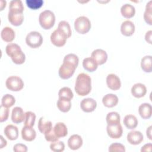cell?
Instances as JSON below:
<instances>
[{
	"instance_id": "d4e9b609",
	"label": "cell",
	"mask_w": 152,
	"mask_h": 152,
	"mask_svg": "<svg viewBox=\"0 0 152 152\" xmlns=\"http://www.w3.org/2000/svg\"><path fill=\"white\" fill-rule=\"evenodd\" d=\"M121 12L122 15L126 18H130L134 16L135 13V7L130 4H125L121 7Z\"/></svg>"
},
{
	"instance_id": "8992f818",
	"label": "cell",
	"mask_w": 152,
	"mask_h": 152,
	"mask_svg": "<svg viewBox=\"0 0 152 152\" xmlns=\"http://www.w3.org/2000/svg\"><path fill=\"white\" fill-rule=\"evenodd\" d=\"M26 44L31 48H37L43 43V37L40 33L33 31L30 32L26 37Z\"/></svg>"
},
{
	"instance_id": "83f0119b",
	"label": "cell",
	"mask_w": 152,
	"mask_h": 152,
	"mask_svg": "<svg viewBox=\"0 0 152 152\" xmlns=\"http://www.w3.org/2000/svg\"><path fill=\"white\" fill-rule=\"evenodd\" d=\"M83 68L88 72H94L97 68V64L91 58H86L83 61Z\"/></svg>"
},
{
	"instance_id": "9a60e30c",
	"label": "cell",
	"mask_w": 152,
	"mask_h": 152,
	"mask_svg": "<svg viewBox=\"0 0 152 152\" xmlns=\"http://www.w3.org/2000/svg\"><path fill=\"white\" fill-rule=\"evenodd\" d=\"M25 119V113L23 109L17 106L13 108L11 113V120L15 124H20Z\"/></svg>"
},
{
	"instance_id": "74e56055",
	"label": "cell",
	"mask_w": 152,
	"mask_h": 152,
	"mask_svg": "<svg viewBox=\"0 0 152 152\" xmlns=\"http://www.w3.org/2000/svg\"><path fill=\"white\" fill-rule=\"evenodd\" d=\"M26 3L27 6L33 10H37L42 7L43 1L42 0H26Z\"/></svg>"
},
{
	"instance_id": "9c48e42d",
	"label": "cell",
	"mask_w": 152,
	"mask_h": 152,
	"mask_svg": "<svg viewBox=\"0 0 152 152\" xmlns=\"http://www.w3.org/2000/svg\"><path fill=\"white\" fill-rule=\"evenodd\" d=\"M107 135L112 138H119L123 133V129L121 124H107L106 127Z\"/></svg>"
},
{
	"instance_id": "ee69618b",
	"label": "cell",
	"mask_w": 152,
	"mask_h": 152,
	"mask_svg": "<svg viewBox=\"0 0 152 152\" xmlns=\"http://www.w3.org/2000/svg\"><path fill=\"white\" fill-rule=\"evenodd\" d=\"M151 147H152V144L151 143H148L145 145H144L141 149V151H151Z\"/></svg>"
},
{
	"instance_id": "5b68a950",
	"label": "cell",
	"mask_w": 152,
	"mask_h": 152,
	"mask_svg": "<svg viewBox=\"0 0 152 152\" xmlns=\"http://www.w3.org/2000/svg\"><path fill=\"white\" fill-rule=\"evenodd\" d=\"M77 67L74 64L63 60V64L60 66L58 71L60 78L64 80L71 78L74 74Z\"/></svg>"
},
{
	"instance_id": "6da1fadb",
	"label": "cell",
	"mask_w": 152,
	"mask_h": 152,
	"mask_svg": "<svg viewBox=\"0 0 152 152\" xmlns=\"http://www.w3.org/2000/svg\"><path fill=\"white\" fill-rule=\"evenodd\" d=\"M77 94L81 96H84L90 93L91 90V79L87 74H79L76 78L74 87Z\"/></svg>"
},
{
	"instance_id": "2e32d148",
	"label": "cell",
	"mask_w": 152,
	"mask_h": 152,
	"mask_svg": "<svg viewBox=\"0 0 152 152\" xmlns=\"http://www.w3.org/2000/svg\"><path fill=\"white\" fill-rule=\"evenodd\" d=\"M131 94L136 98L144 97L147 93L145 86L142 83H136L131 88Z\"/></svg>"
},
{
	"instance_id": "cb8c5ba5",
	"label": "cell",
	"mask_w": 152,
	"mask_h": 152,
	"mask_svg": "<svg viewBox=\"0 0 152 152\" xmlns=\"http://www.w3.org/2000/svg\"><path fill=\"white\" fill-rule=\"evenodd\" d=\"M2 39L6 42H11L15 38V32L10 27H5L2 28L1 32Z\"/></svg>"
},
{
	"instance_id": "7c38bea8",
	"label": "cell",
	"mask_w": 152,
	"mask_h": 152,
	"mask_svg": "<svg viewBox=\"0 0 152 152\" xmlns=\"http://www.w3.org/2000/svg\"><path fill=\"white\" fill-rule=\"evenodd\" d=\"M97 106L96 101L92 98H86L81 100L80 107L83 111L89 113L94 111Z\"/></svg>"
},
{
	"instance_id": "bcb514c9",
	"label": "cell",
	"mask_w": 152,
	"mask_h": 152,
	"mask_svg": "<svg viewBox=\"0 0 152 152\" xmlns=\"http://www.w3.org/2000/svg\"><path fill=\"white\" fill-rule=\"evenodd\" d=\"M0 138H1V144H0V148H2L4 147H5L7 145V141L3 138V137L2 135L0 136Z\"/></svg>"
},
{
	"instance_id": "f546056e",
	"label": "cell",
	"mask_w": 152,
	"mask_h": 152,
	"mask_svg": "<svg viewBox=\"0 0 152 152\" xmlns=\"http://www.w3.org/2000/svg\"><path fill=\"white\" fill-rule=\"evenodd\" d=\"M57 107L62 112H68L71 107V100L59 98L57 101Z\"/></svg>"
},
{
	"instance_id": "7402d4cb",
	"label": "cell",
	"mask_w": 152,
	"mask_h": 152,
	"mask_svg": "<svg viewBox=\"0 0 152 152\" xmlns=\"http://www.w3.org/2000/svg\"><path fill=\"white\" fill-rule=\"evenodd\" d=\"M138 112L142 119H149L151 116L152 106L150 103H142L138 107Z\"/></svg>"
},
{
	"instance_id": "f1b7e54d",
	"label": "cell",
	"mask_w": 152,
	"mask_h": 152,
	"mask_svg": "<svg viewBox=\"0 0 152 152\" xmlns=\"http://www.w3.org/2000/svg\"><path fill=\"white\" fill-rule=\"evenodd\" d=\"M152 56L151 55H147L141 59V66L142 69L145 72H151L152 71L151 66Z\"/></svg>"
},
{
	"instance_id": "603a6c76",
	"label": "cell",
	"mask_w": 152,
	"mask_h": 152,
	"mask_svg": "<svg viewBox=\"0 0 152 152\" xmlns=\"http://www.w3.org/2000/svg\"><path fill=\"white\" fill-rule=\"evenodd\" d=\"M102 103L107 107H113L118 103V97L116 95L109 93L104 95L102 99Z\"/></svg>"
},
{
	"instance_id": "d590c367",
	"label": "cell",
	"mask_w": 152,
	"mask_h": 152,
	"mask_svg": "<svg viewBox=\"0 0 152 152\" xmlns=\"http://www.w3.org/2000/svg\"><path fill=\"white\" fill-rule=\"evenodd\" d=\"M36 115L34 113L31 111H27L25 113V119L24 125L30 127H33L34 125L36 120Z\"/></svg>"
},
{
	"instance_id": "b9f144b4",
	"label": "cell",
	"mask_w": 152,
	"mask_h": 152,
	"mask_svg": "<svg viewBox=\"0 0 152 152\" xmlns=\"http://www.w3.org/2000/svg\"><path fill=\"white\" fill-rule=\"evenodd\" d=\"M45 138L46 141L52 142L56 141L59 139V138L55 135V134L53 131V128L50 132L45 134Z\"/></svg>"
},
{
	"instance_id": "ab89813d",
	"label": "cell",
	"mask_w": 152,
	"mask_h": 152,
	"mask_svg": "<svg viewBox=\"0 0 152 152\" xmlns=\"http://www.w3.org/2000/svg\"><path fill=\"white\" fill-rule=\"evenodd\" d=\"M109 151L110 152H118V151H121V152H125V147L123 144L121 143H112L110 145L109 147Z\"/></svg>"
},
{
	"instance_id": "8d00e7d4",
	"label": "cell",
	"mask_w": 152,
	"mask_h": 152,
	"mask_svg": "<svg viewBox=\"0 0 152 152\" xmlns=\"http://www.w3.org/2000/svg\"><path fill=\"white\" fill-rule=\"evenodd\" d=\"M9 10L18 11L20 12H23L24 7L22 3V1L20 0H12L10 2Z\"/></svg>"
},
{
	"instance_id": "4fadbf2b",
	"label": "cell",
	"mask_w": 152,
	"mask_h": 152,
	"mask_svg": "<svg viewBox=\"0 0 152 152\" xmlns=\"http://www.w3.org/2000/svg\"><path fill=\"white\" fill-rule=\"evenodd\" d=\"M106 84L107 87L112 90H118L121 86L120 78L114 74H110L107 76Z\"/></svg>"
},
{
	"instance_id": "ffe728a7",
	"label": "cell",
	"mask_w": 152,
	"mask_h": 152,
	"mask_svg": "<svg viewBox=\"0 0 152 152\" xmlns=\"http://www.w3.org/2000/svg\"><path fill=\"white\" fill-rule=\"evenodd\" d=\"M21 137L26 141H32L36 137V132L32 127L24 126L21 130Z\"/></svg>"
},
{
	"instance_id": "7bdbcfd3",
	"label": "cell",
	"mask_w": 152,
	"mask_h": 152,
	"mask_svg": "<svg viewBox=\"0 0 152 152\" xmlns=\"http://www.w3.org/2000/svg\"><path fill=\"white\" fill-rule=\"evenodd\" d=\"M13 150L15 152H26L27 151V147L23 144L18 143L14 145Z\"/></svg>"
},
{
	"instance_id": "1f68e13d",
	"label": "cell",
	"mask_w": 152,
	"mask_h": 152,
	"mask_svg": "<svg viewBox=\"0 0 152 152\" xmlns=\"http://www.w3.org/2000/svg\"><path fill=\"white\" fill-rule=\"evenodd\" d=\"M58 96L60 99L71 100L73 98L74 94L70 88L68 87H64L59 90L58 93Z\"/></svg>"
},
{
	"instance_id": "52a82bcc",
	"label": "cell",
	"mask_w": 152,
	"mask_h": 152,
	"mask_svg": "<svg viewBox=\"0 0 152 152\" xmlns=\"http://www.w3.org/2000/svg\"><path fill=\"white\" fill-rule=\"evenodd\" d=\"M5 86L11 91H18L23 88L24 83L22 79L18 76H10L7 79Z\"/></svg>"
},
{
	"instance_id": "44dd1931",
	"label": "cell",
	"mask_w": 152,
	"mask_h": 152,
	"mask_svg": "<svg viewBox=\"0 0 152 152\" xmlns=\"http://www.w3.org/2000/svg\"><path fill=\"white\" fill-rule=\"evenodd\" d=\"M37 126L39 131L44 134L50 132L53 129L51 121L46 120L44 117H41L39 119Z\"/></svg>"
},
{
	"instance_id": "8fae6325",
	"label": "cell",
	"mask_w": 152,
	"mask_h": 152,
	"mask_svg": "<svg viewBox=\"0 0 152 152\" xmlns=\"http://www.w3.org/2000/svg\"><path fill=\"white\" fill-rule=\"evenodd\" d=\"M91 58L98 65L104 64L107 59V54L106 52L101 49H97L93 51Z\"/></svg>"
},
{
	"instance_id": "30bf717a",
	"label": "cell",
	"mask_w": 152,
	"mask_h": 152,
	"mask_svg": "<svg viewBox=\"0 0 152 152\" xmlns=\"http://www.w3.org/2000/svg\"><path fill=\"white\" fill-rule=\"evenodd\" d=\"M8 18L12 25L14 26H19L23 23L24 20L23 12L9 10Z\"/></svg>"
},
{
	"instance_id": "d6a6232c",
	"label": "cell",
	"mask_w": 152,
	"mask_h": 152,
	"mask_svg": "<svg viewBox=\"0 0 152 152\" xmlns=\"http://www.w3.org/2000/svg\"><path fill=\"white\" fill-rule=\"evenodd\" d=\"M106 122L107 124H118L120 123L121 117L116 112H111L106 116Z\"/></svg>"
},
{
	"instance_id": "e575fe53",
	"label": "cell",
	"mask_w": 152,
	"mask_h": 152,
	"mask_svg": "<svg viewBox=\"0 0 152 152\" xmlns=\"http://www.w3.org/2000/svg\"><path fill=\"white\" fill-rule=\"evenodd\" d=\"M15 103V99L14 97L10 94H5L1 100V105L8 108L12 106Z\"/></svg>"
},
{
	"instance_id": "4dcf8cb0",
	"label": "cell",
	"mask_w": 152,
	"mask_h": 152,
	"mask_svg": "<svg viewBox=\"0 0 152 152\" xmlns=\"http://www.w3.org/2000/svg\"><path fill=\"white\" fill-rule=\"evenodd\" d=\"M58 29L64 33L68 38L70 37L72 34V31L70 25L68 22L66 21H61L58 26Z\"/></svg>"
},
{
	"instance_id": "484cf974",
	"label": "cell",
	"mask_w": 152,
	"mask_h": 152,
	"mask_svg": "<svg viewBox=\"0 0 152 152\" xmlns=\"http://www.w3.org/2000/svg\"><path fill=\"white\" fill-rule=\"evenodd\" d=\"M53 131L55 135L59 138L64 137L68 134V129L65 124L63 122H58L53 128Z\"/></svg>"
},
{
	"instance_id": "5bb4252c",
	"label": "cell",
	"mask_w": 152,
	"mask_h": 152,
	"mask_svg": "<svg viewBox=\"0 0 152 152\" xmlns=\"http://www.w3.org/2000/svg\"><path fill=\"white\" fill-rule=\"evenodd\" d=\"M142 134L138 131H130L127 135V141L132 145L140 144L143 141Z\"/></svg>"
},
{
	"instance_id": "60d3db41",
	"label": "cell",
	"mask_w": 152,
	"mask_h": 152,
	"mask_svg": "<svg viewBox=\"0 0 152 152\" xmlns=\"http://www.w3.org/2000/svg\"><path fill=\"white\" fill-rule=\"evenodd\" d=\"M9 116V109L3 106H0V122H3L7 120Z\"/></svg>"
},
{
	"instance_id": "e0dca14e",
	"label": "cell",
	"mask_w": 152,
	"mask_h": 152,
	"mask_svg": "<svg viewBox=\"0 0 152 152\" xmlns=\"http://www.w3.org/2000/svg\"><path fill=\"white\" fill-rule=\"evenodd\" d=\"M83 145V140L81 136L78 134L71 135L68 140V145L72 150L79 149Z\"/></svg>"
},
{
	"instance_id": "4316f807",
	"label": "cell",
	"mask_w": 152,
	"mask_h": 152,
	"mask_svg": "<svg viewBox=\"0 0 152 152\" xmlns=\"http://www.w3.org/2000/svg\"><path fill=\"white\" fill-rule=\"evenodd\" d=\"M125 126L129 129H135L138 125V120L133 115H127L124 117L123 121Z\"/></svg>"
},
{
	"instance_id": "c3c4849f",
	"label": "cell",
	"mask_w": 152,
	"mask_h": 152,
	"mask_svg": "<svg viewBox=\"0 0 152 152\" xmlns=\"http://www.w3.org/2000/svg\"><path fill=\"white\" fill-rule=\"evenodd\" d=\"M6 1H1V11H2L3 9H4V7H5V6H6Z\"/></svg>"
},
{
	"instance_id": "f35d334b",
	"label": "cell",
	"mask_w": 152,
	"mask_h": 152,
	"mask_svg": "<svg viewBox=\"0 0 152 152\" xmlns=\"http://www.w3.org/2000/svg\"><path fill=\"white\" fill-rule=\"evenodd\" d=\"M50 148L54 152H62L65 150V144L62 141L58 140L50 144Z\"/></svg>"
},
{
	"instance_id": "7dc6e473",
	"label": "cell",
	"mask_w": 152,
	"mask_h": 152,
	"mask_svg": "<svg viewBox=\"0 0 152 152\" xmlns=\"http://www.w3.org/2000/svg\"><path fill=\"white\" fill-rule=\"evenodd\" d=\"M151 128H152V126H150L147 129V131H146V134H147V136L148 137V138H149V140H151Z\"/></svg>"
},
{
	"instance_id": "d6986e66",
	"label": "cell",
	"mask_w": 152,
	"mask_h": 152,
	"mask_svg": "<svg viewBox=\"0 0 152 152\" xmlns=\"http://www.w3.org/2000/svg\"><path fill=\"white\" fill-rule=\"evenodd\" d=\"M121 33L125 36H132L135 31V26L134 23L129 20L124 21L121 26Z\"/></svg>"
},
{
	"instance_id": "3957f363",
	"label": "cell",
	"mask_w": 152,
	"mask_h": 152,
	"mask_svg": "<svg viewBox=\"0 0 152 152\" xmlns=\"http://www.w3.org/2000/svg\"><path fill=\"white\" fill-rule=\"evenodd\" d=\"M39 22L43 28L45 30L50 29L54 26L55 15L50 10H45L40 14Z\"/></svg>"
},
{
	"instance_id": "ac0fdd59",
	"label": "cell",
	"mask_w": 152,
	"mask_h": 152,
	"mask_svg": "<svg viewBox=\"0 0 152 152\" xmlns=\"http://www.w3.org/2000/svg\"><path fill=\"white\" fill-rule=\"evenodd\" d=\"M4 132L7 138L10 140H15L18 137V129L14 125L10 124L7 125L4 128Z\"/></svg>"
},
{
	"instance_id": "277c9868",
	"label": "cell",
	"mask_w": 152,
	"mask_h": 152,
	"mask_svg": "<svg viewBox=\"0 0 152 152\" xmlns=\"http://www.w3.org/2000/svg\"><path fill=\"white\" fill-rule=\"evenodd\" d=\"M74 28L78 33L82 34H86L91 28V22L87 17L80 16L75 19Z\"/></svg>"
},
{
	"instance_id": "7a4b0ae2",
	"label": "cell",
	"mask_w": 152,
	"mask_h": 152,
	"mask_svg": "<svg viewBox=\"0 0 152 152\" xmlns=\"http://www.w3.org/2000/svg\"><path fill=\"white\" fill-rule=\"evenodd\" d=\"M6 53L11 57L12 62L17 65L23 64L25 62L26 56L19 45L14 43H10L5 48Z\"/></svg>"
},
{
	"instance_id": "ba28073f",
	"label": "cell",
	"mask_w": 152,
	"mask_h": 152,
	"mask_svg": "<svg viewBox=\"0 0 152 152\" xmlns=\"http://www.w3.org/2000/svg\"><path fill=\"white\" fill-rule=\"evenodd\" d=\"M68 37L58 28L55 30L50 35V41L53 45L57 47H62L65 45Z\"/></svg>"
},
{
	"instance_id": "836d02e7",
	"label": "cell",
	"mask_w": 152,
	"mask_h": 152,
	"mask_svg": "<svg viewBox=\"0 0 152 152\" xmlns=\"http://www.w3.org/2000/svg\"><path fill=\"white\" fill-rule=\"evenodd\" d=\"M152 2L149 1L145 7V10L144 13V19L145 21L149 25H152Z\"/></svg>"
},
{
	"instance_id": "f6af8a7d",
	"label": "cell",
	"mask_w": 152,
	"mask_h": 152,
	"mask_svg": "<svg viewBox=\"0 0 152 152\" xmlns=\"http://www.w3.org/2000/svg\"><path fill=\"white\" fill-rule=\"evenodd\" d=\"M151 34H152V31L149 30L146 33L145 35V39L146 42H147L150 44H151Z\"/></svg>"
}]
</instances>
